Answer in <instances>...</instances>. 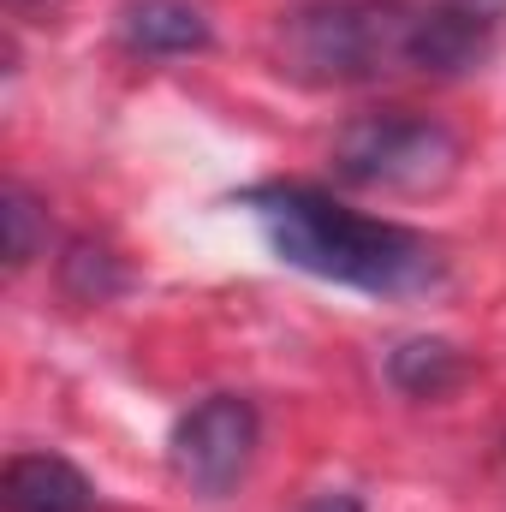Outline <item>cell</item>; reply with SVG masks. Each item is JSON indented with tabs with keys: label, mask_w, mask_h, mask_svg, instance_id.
Listing matches in <instances>:
<instances>
[{
	"label": "cell",
	"mask_w": 506,
	"mask_h": 512,
	"mask_svg": "<svg viewBox=\"0 0 506 512\" xmlns=\"http://www.w3.org/2000/svg\"><path fill=\"white\" fill-rule=\"evenodd\" d=\"M245 209L286 268H304L370 298H417L435 292L447 274V256L429 233L364 215L316 185H256L245 191Z\"/></svg>",
	"instance_id": "1"
},
{
	"label": "cell",
	"mask_w": 506,
	"mask_h": 512,
	"mask_svg": "<svg viewBox=\"0 0 506 512\" xmlns=\"http://www.w3.org/2000/svg\"><path fill=\"white\" fill-rule=\"evenodd\" d=\"M423 0H310L280 24V66L316 90L417 78Z\"/></svg>",
	"instance_id": "2"
},
{
	"label": "cell",
	"mask_w": 506,
	"mask_h": 512,
	"mask_svg": "<svg viewBox=\"0 0 506 512\" xmlns=\"http://www.w3.org/2000/svg\"><path fill=\"white\" fill-rule=\"evenodd\" d=\"M334 173L358 191L381 197H429L447 191L459 179L465 143L447 120L411 114V108H387V114H358L334 137Z\"/></svg>",
	"instance_id": "3"
},
{
	"label": "cell",
	"mask_w": 506,
	"mask_h": 512,
	"mask_svg": "<svg viewBox=\"0 0 506 512\" xmlns=\"http://www.w3.org/2000/svg\"><path fill=\"white\" fill-rule=\"evenodd\" d=\"M256 435H262V417L245 393H209L197 399L173 435H167V459L179 471V483L203 501H221L239 489V477L251 471L256 459Z\"/></svg>",
	"instance_id": "4"
},
{
	"label": "cell",
	"mask_w": 506,
	"mask_h": 512,
	"mask_svg": "<svg viewBox=\"0 0 506 512\" xmlns=\"http://www.w3.org/2000/svg\"><path fill=\"white\" fill-rule=\"evenodd\" d=\"M0 495H6V512H96L90 477L60 453H12Z\"/></svg>",
	"instance_id": "5"
},
{
	"label": "cell",
	"mask_w": 506,
	"mask_h": 512,
	"mask_svg": "<svg viewBox=\"0 0 506 512\" xmlns=\"http://www.w3.org/2000/svg\"><path fill=\"white\" fill-rule=\"evenodd\" d=\"M120 42L143 60H185V54H203L215 30L191 0H131L120 12Z\"/></svg>",
	"instance_id": "6"
},
{
	"label": "cell",
	"mask_w": 506,
	"mask_h": 512,
	"mask_svg": "<svg viewBox=\"0 0 506 512\" xmlns=\"http://www.w3.org/2000/svg\"><path fill=\"white\" fill-rule=\"evenodd\" d=\"M465 352L453 340H405L387 352V382L399 387L405 399H441L465 382Z\"/></svg>",
	"instance_id": "7"
},
{
	"label": "cell",
	"mask_w": 506,
	"mask_h": 512,
	"mask_svg": "<svg viewBox=\"0 0 506 512\" xmlns=\"http://www.w3.org/2000/svg\"><path fill=\"white\" fill-rule=\"evenodd\" d=\"M60 286H66V298H78V304H108V298L126 286V268H120V256L108 251V245L72 239L66 256H60Z\"/></svg>",
	"instance_id": "8"
},
{
	"label": "cell",
	"mask_w": 506,
	"mask_h": 512,
	"mask_svg": "<svg viewBox=\"0 0 506 512\" xmlns=\"http://www.w3.org/2000/svg\"><path fill=\"white\" fill-rule=\"evenodd\" d=\"M6 268H30V256L42 251V209H36V197L24 191V185H6Z\"/></svg>",
	"instance_id": "9"
},
{
	"label": "cell",
	"mask_w": 506,
	"mask_h": 512,
	"mask_svg": "<svg viewBox=\"0 0 506 512\" xmlns=\"http://www.w3.org/2000/svg\"><path fill=\"white\" fill-rule=\"evenodd\" d=\"M298 512H364L358 495H316V501H304Z\"/></svg>",
	"instance_id": "10"
}]
</instances>
